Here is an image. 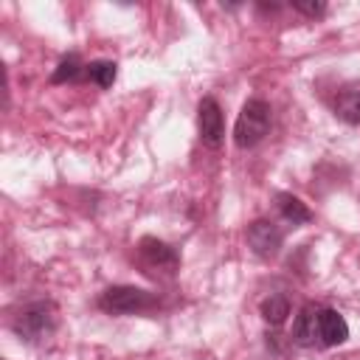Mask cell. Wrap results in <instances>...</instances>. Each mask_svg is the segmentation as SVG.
Instances as JSON below:
<instances>
[{
    "mask_svg": "<svg viewBox=\"0 0 360 360\" xmlns=\"http://www.w3.org/2000/svg\"><path fill=\"white\" fill-rule=\"evenodd\" d=\"M197 127H200V138L205 146H219L222 135H225V121H222V110L214 98H202L197 107Z\"/></svg>",
    "mask_w": 360,
    "mask_h": 360,
    "instance_id": "6",
    "label": "cell"
},
{
    "mask_svg": "<svg viewBox=\"0 0 360 360\" xmlns=\"http://www.w3.org/2000/svg\"><path fill=\"white\" fill-rule=\"evenodd\" d=\"M270 121H273V110L264 98H248L236 124H233V143L239 149H250L256 146L267 132H270Z\"/></svg>",
    "mask_w": 360,
    "mask_h": 360,
    "instance_id": "1",
    "label": "cell"
},
{
    "mask_svg": "<svg viewBox=\"0 0 360 360\" xmlns=\"http://www.w3.org/2000/svg\"><path fill=\"white\" fill-rule=\"evenodd\" d=\"M138 256L141 262L149 267V270H166V273H174L180 267V256L172 245L155 239V236H143L138 242Z\"/></svg>",
    "mask_w": 360,
    "mask_h": 360,
    "instance_id": "5",
    "label": "cell"
},
{
    "mask_svg": "<svg viewBox=\"0 0 360 360\" xmlns=\"http://www.w3.org/2000/svg\"><path fill=\"white\" fill-rule=\"evenodd\" d=\"M84 73V65H82V59L76 56V53H68L59 65H56V70H53V76H51V82L53 84H65V82H76L79 76Z\"/></svg>",
    "mask_w": 360,
    "mask_h": 360,
    "instance_id": "13",
    "label": "cell"
},
{
    "mask_svg": "<svg viewBox=\"0 0 360 360\" xmlns=\"http://www.w3.org/2000/svg\"><path fill=\"white\" fill-rule=\"evenodd\" d=\"M259 312H262V318L270 323V326H281L284 321H287V315H290V301H287V295H267L264 301H262V307H259Z\"/></svg>",
    "mask_w": 360,
    "mask_h": 360,
    "instance_id": "12",
    "label": "cell"
},
{
    "mask_svg": "<svg viewBox=\"0 0 360 360\" xmlns=\"http://www.w3.org/2000/svg\"><path fill=\"white\" fill-rule=\"evenodd\" d=\"M276 205H278V214H281L290 225H307V222L312 219V211H309L298 197H292V194H287V191L276 194Z\"/></svg>",
    "mask_w": 360,
    "mask_h": 360,
    "instance_id": "10",
    "label": "cell"
},
{
    "mask_svg": "<svg viewBox=\"0 0 360 360\" xmlns=\"http://www.w3.org/2000/svg\"><path fill=\"white\" fill-rule=\"evenodd\" d=\"M335 115L343 124H360V79L346 82L335 96Z\"/></svg>",
    "mask_w": 360,
    "mask_h": 360,
    "instance_id": "8",
    "label": "cell"
},
{
    "mask_svg": "<svg viewBox=\"0 0 360 360\" xmlns=\"http://www.w3.org/2000/svg\"><path fill=\"white\" fill-rule=\"evenodd\" d=\"M349 338V323L338 309H321V343L340 346Z\"/></svg>",
    "mask_w": 360,
    "mask_h": 360,
    "instance_id": "9",
    "label": "cell"
},
{
    "mask_svg": "<svg viewBox=\"0 0 360 360\" xmlns=\"http://www.w3.org/2000/svg\"><path fill=\"white\" fill-rule=\"evenodd\" d=\"M155 304V295L141 290V287H129V284H118V287H110L101 292L98 298V307L104 312H112V315H135V312H143Z\"/></svg>",
    "mask_w": 360,
    "mask_h": 360,
    "instance_id": "3",
    "label": "cell"
},
{
    "mask_svg": "<svg viewBox=\"0 0 360 360\" xmlns=\"http://www.w3.org/2000/svg\"><path fill=\"white\" fill-rule=\"evenodd\" d=\"M11 326L22 340L39 343L56 329V307L51 301H31L17 312Z\"/></svg>",
    "mask_w": 360,
    "mask_h": 360,
    "instance_id": "2",
    "label": "cell"
},
{
    "mask_svg": "<svg viewBox=\"0 0 360 360\" xmlns=\"http://www.w3.org/2000/svg\"><path fill=\"white\" fill-rule=\"evenodd\" d=\"M248 245H250V250L259 256V259H273V256H278V250H281V242H284V236H281V228L273 222V219H253L250 225H248Z\"/></svg>",
    "mask_w": 360,
    "mask_h": 360,
    "instance_id": "4",
    "label": "cell"
},
{
    "mask_svg": "<svg viewBox=\"0 0 360 360\" xmlns=\"http://www.w3.org/2000/svg\"><path fill=\"white\" fill-rule=\"evenodd\" d=\"M84 76H87V82H93L96 87L107 90V87H112V82H115V76H118V65L110 62V59H96V62L84 65Z\"/></svg>",
    "mask_w": 360,
    "mask_h": 360,
    "instance_id": "11",
    "label": "cell"
},
{
    "mask_svg": "<svg viewBox=\"0 0 360 360\" xmlns=\"http://www.w3.org/2000/svg\"><path fill=\"white\" fill-rule=\"evenodd\" d=\"M290 338L298 346H315V343H321V309L315 304L301 307V312L295 315V323H292V335Z\"/></svg>",
    "mask_w": 360,
    "mask_h": 360,
    "instance_id": "7",
    "label": "cell"
},
{
    "mask_svg": "<svg viewBox=\"0 0 360 360\" xmlns=\"http://www.w3.org/2000/svg\"><path fill=\"white\" fill-rule=\"evenodd\" d=\"M292 8L307 14V17H323L326 14V3L323 0H292Z\"/></svg>",
    "mask_w": 360,
    "mask_h": 360,
    "instance_id": "14",
    "label": "cell"
}]
</instances>
